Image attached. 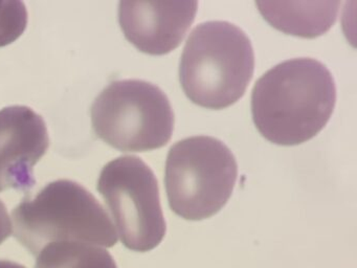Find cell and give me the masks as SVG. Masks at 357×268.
<instances>
[{
    "instance_id": "obj_1",
    "label": "cell",
    "mask_w": 357,
    "mask_h": 268,
    "mask_svg": "<svg viewBox=\"0 0 357 268\" xmlns=\"http://www.w3.org/2000/svg\"><path fill=\"white\" fill-rule=\"evenodd\" d=\"M335 103V82L326 65L315 59H291L269 69L255 84L252 119L265 140L296 146L324 129Z\"/></svg>"
},
{
    "instance_id": "obj_2",
    "label": "cell",
    "mask_w": 357,
    "mask_h": 268,
    "mask_svg": "<svg viewBox=\"0 0 357 268\" xmlns=\"http://www.w3.org/2000/svg\"><path fill=\"white\" fill-rule=\"evenodd\" d=\"M254 70V50L246 34L227 21H208L188 38L179 81L194 104L219 110L244 96Z\"/></svg>"
},
{
    "instance_id": "obj_3",
    "label": "cell",
    "mask_w": 357,
    "mask_h": 268,
    "mask_svg": "<svg viewBox=\"0 0 357 268\" xmlns=\"http://www.w3.org/2000/svg\"><path fill=\"white\" fill-rule=\"evenodd\" d=\"M14 236L34 255L51 243L73 241L112 247L118 234L95 196L73 180L51 182L13 209Z\"/></svg>"
},
{
    "instance_id": "obj_4",
    "label": "cell",
    "mask_w": 357,
    "mask_h": 268,
    "mask_svg": "<svg viewBox=\"0 0 357 268\" xmlns=\"http://www.w3.org/2000/svg\"><path fill=\"white\" fill-rule=\"evenodd\" d=\"M238 165L231 151L212 136H192L173 144L165 184L170 209L191 221L216 215L233 194Z\"/></svg>"
},
{
    "instance_id": "obj_5",
    "label": "cell",
    "mask_w": 357,
    "mask_h": 268,
    "mask_svg": "<svg viewBox=\"0 0 357 268\" xmlns=\"http://www.w3.org/2000/svg\"><path fill=\"white\" fill-rule=\"evenodd\" d=\"M96 135L122 152H146L166 146L174 113L160 88L142 80L110 83L91 106Z\"/></svg>"
},
{
    "instance_id": "obj_6",
    "label": "cell",
    "mask_w": 357,
    "mask_h": 268,
    "mask_svg": "<svg viewBox=\"0 0 357 268\" xmlns=\"http://www.w3.org/2000/svg\"><path fill=\"white\" fill-rule=\"evenodd\" d=\"M124 246L146 253L166 236V221L160 205L158 182L142 158L121 156L108 163L98 180Z\"/></svg>"
},
{
    "instance_id": "obj_7",
    "label": "cell",
    "mask_w": 357,
    "mask_h": 268,
    "mask_svg": "<svg viewBox=\"0 0 357 268\" xmlns=\"http://www.w3.org/2000/svg\"><path fill=\"white\" fill-rule=\"evenodd\" d=\"M50 146L47 124L26 106L0 110V192L26 191L35 184L33 168Z\"/></svg>"
},
{
    "instance_id": "obj_8",
    "label": "cell",
    "mask_w": 357,
    "mask_h": 268,
    "mask_svg": "<svg viewBox=\"0 0 357 268\" xmlns=\"http://www.w3.org/2000/svg\"><path fill=\"white\" fill-rule=\"evenodd\" d=\"M197 6V1H121L119 21L125 37L137 50L162 56L181 45Z\"/></svg>"
},
{
    "instance_id": "obj_9",
    "label": "cell",
    "mask_w": 357,
    "mask_h": 268,
    "mask_svg": "<svg viewBox=\"0 0 357 268\" xmlns=\"http://www.w3.org/2000/svg\"><path fill=\"white\" fill-rule=\"evenodd\" d=\"M263 18L278 31L303 38L327 33L337 19L340 1H257Z\"/></svg>"
},
{
    "instance_id": "obj_10",
    "label": "cell",
    "mask_w": 357,
    "mask_h": 268,
    "mask_svg": "<svg viewBox=\"0 0 357 268\" xmlns=\"http://www.w3.org/2000/svg\"><path fill=\"white\" fill-rule=\"evenodd\" d=\"M37 257L35 268H118L106 249L89 243H51Z\"/></svg>"
},
{
    "instance_id": "obj_11",
    "label": "cell",
    "mask_w": 357,
    "mask_h": 268,
    "mask_svg": "<svg viewBox=\"0 0 357 268\" xmlns=\"http://www.w3.org/2000/svg\"><path fill=\"white\" fill-rule=\"evenodd\" d=\"M28 24L26 4L16 0L0 1V47L9 45L24 34Z\"/></svg>"
},
{
    "instance_id": "obj_12",
    "label": "cell",
    "mask_w": 357,
    "mask_h": 268,
    "mask_svg": "<svg viewBox=\"0 0 357 268\" xmlns=\"http://www.w3.org/2000/svg\"><path fill=\"white\" fill-rule=\"evenodd\" d=\"M13 224L5 203L0 200V244L12 234Z\"/></svg>"
},
{
    "instance_id": "obj_13",
    "label": "cell",
    "mask_w": 357,
    "mask_h": 268,
    "mask_svg": "<svg viewBox=\"0 0 357 268\" xmlns=\"http://www.w3.org/2000/svg\"><path fill=\"white\" fill-rule=\"evenodd\" d=\"M0 268H26L24 265L15 263V262L0 260Z\"/></svg>"
}]
</instances>
